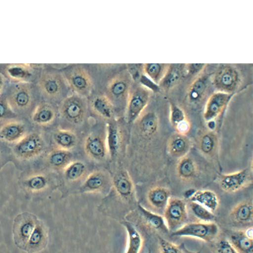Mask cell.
<instances>
[{
    "instance_id": "ab89813d",
    "label": "cell",
    "mask_w": 253,
    "mask_h": 253,
    "mask_svg": "<svg viewBox=\"0 0 253 253\" xmlns=\"http://www.w3.org/2000/svg\"><path fill=\"white\" fill-rule=\"evenodd\" d=\"M189 207L194 215L201 221L211 222L215 220L216 216L214 213L201 205L190 201Z\"/></svg>"
},
{
    "instance_id": "ffe728a7",
    "label": "cell",
    "mask_w": 253,
    "mask_h": 253,
    "mask_svg": "<svg viewBox=\"0 0 253 253\" xmlns=\"http://www.w3.org/2000/svg\"><path fill=\"white\" fill-rule=\"evenodd\" d=\"M122 143V134L117 122L114 119L107 125L106 147L110 158L114 159L118 155Z\"/></svg>"
},
{
    "instance_id": "6da1fadb",
    "label": "cell",
    "mask_w": 253,
    "mask_h": 253,
    "mask_svg": "<svg viewBox=\"0 0 253 253\" xmlns=\"http://www.w3.org/2000/svg\"><path fill=\"white\" fill-rule=\"evenodd\" d=\"M133 81L127 69L113 76L108 82L105 94L112 103L115 109L126 108Z\"/></svg>"
},
{
    "instance_id": "681fc988",
    "label": "cell",
    "mask_w": 253,
    "mask_h": 253,
    "mask_svg": "<svg viewBox=\"0 0 253 253\" xmlns=\"http://www.w3.org/2000/svg\"><path fill=\"white\" fill-rule=\"evenodd\" d=\"M147 253H152L151 251L149 250Z\"/></svg>"
},
{
    "instance_id": "ba28073f",
    "label": "cell",
    "mask_w": 253,
    "mask_h": 253,
    "mask_svg": "<svg viewBox=\"0 0 253 253\" xmlns=\"http://www.w3.org/2000/svg\"><path fill=\"white\" fill-rule=\"evenodd\" d=\"M87 109V98L75 93L63 99L59 105L61 115L68 122L75 125L84 121Z\"/></svg>"
},
{
    "instance_id": "4316f807",
    "label": "cell",
    "mask_w": 253,
    "mask_h": 253,
    "mask_svg": "<svg viewBox=\"0 0 253 253\" xmlns=\"http://www.w3.org/2000/svg\"><path fill=\"white\" fill-rule=\"evenodd\" d=\"M229 216L234 222L241 224L252 223L253 206L252 202L243 201L236 205L231 210Z\"/></svg>"
},
{
    "instance_id": "60d3db41",
    "label": "cell",
    "mask_w": 253,
    "mask_h": 253,
    "mask_svg": "<svg viewBox=\"0 0 253 253\" xmlns=\"http://www.w3.org/2000/svg\"><path fill=\"white\" fill-rule=\"evenodd\" d=\"M47 179L42 174H36L28 177L24 182L25 187L32 192L43 190L47 186Z\"/></svg>"
},
{
    "instance_id": "9a60e30c",
    "label": "cell",
    "mask_w": 253,
    "mask_h": 253,
    "mask_svg": "<svg viewBox=\"0 0 253 253\" xmlns=\"http://www.w3.org/2000/svg\"><path fill=\"white\" fill-rule=\"evenodd\" d=\"M112 183L119 199L124 203H127L130 208L134 190L132 180L128 172L124 169L119 171L114 175Z\"/></svg>"
},
{
    "instance_id": "836d02e7",
    "label": "cell",
    "mask_w": 253,
    "mask_h": 253,
    "mask_svg": "<svg viewBox=\"0 0 253 253\" xmlns=\"http://www.w3.org/2000/svg\"><path fill=\"white\" fill-rule=\"evenodd\" d=\"M227 239L239 253H253V239L244 230L232 231Z\"/></svg>"
},
{
    "instance_id": "277c9868",
    "label": "cell",
    "mask_w": 253,
    "mask_h": 253,
    "mask_svg": "<svg viewBox=\"0 0 253 253\" xmlns=\"http://www.w3.org/2000/svg\"><path fill=\"white\" fill-rule=\"evenodd\" d=\"M219 232L218 226L214 222H194L186 223L179 229L171 233V236L191 237L206 242H211L217 237Z\"/></svg>"
},
{
    "instance_id": "ee69618b",
    "label": "cell",
    "mask_w": 253,
    "mask_h": 253,
    "mask_svg": "<svg viewBox=\"0 0 253 253\" xmlns=\"http://www.w3.org/2000/svg\"><path fill=\"white\" fill-rule=\"evenodd\" d=\"M16 117V114L10 108L6 98L0 97V120L11 119Z\"/></svg>"
},
{
    "instance_id": "7a4b0ae2",
    "label": "cell",
    "mask_w": 253,
    "mask_h": 253,
    "mask_svg": "<svg viewBox=\"0 0 253 253\" xmlns=\"http://www.w3.org/2000/svg\"><path fill=\"white\" fill-rule=\"evenodd\" d=\"M152 93L150 89L140 83L133 84L126 108V121L128 124L135 122L144 111Z\"/></svg>"
},
{
    "instance_id": "7dc6e473",
    "label": "cell",
    "mask_w": 253,
    "mask_h": 253,
    "mask_svg": "<svg viewBox=\"0 0 253 253\" xmlns=\"http://www.w3.org/2000/svg\"><path fill=\"white\" fill-rule=\"evenodd\" d=\"M5 82V78L4 75L0 72V96L2 92Z\"/></svg>"
},
{
    "instance_id": "603a6c76",
    "label": "cell",
    "mask_w": 253,
    "mask_h": 253,
    "mask_svg": "<svg viewBox=\"0 0 253 253\" xmlns=\"http://www.w3.org/2000/svg\"><path fill=\"white\" fill-rule=\"evenodd\" d=\"M127 233V244L125 253H140L144 239L139 229L132 223L123 220L121 221Z\"/></svg>"
},
{
    "instance_id": "8d00e7d4",
    "label": "cell",
    "mask_w": 253,
    "mask_h": 253,
    "mask_svg": "<svg viewBox=\"0 0 253 253\" xmlns=\"http://www.w3.org/2000/svg\"><path fill=\"white\" fill-rule=\"evenodd\" d=\"M53 137L59 148L69 151L76 146L77 142L76 135L69 130H57L54 132Z\"/></svg>"
},
{
    "instance_id": "4fadbf2b",
    "label": "cell",
    "mask_w": 253,
    "mask_h": 253,
    "mask_svg": "<svg viewBox=\"0 0 253 253\" xmlns=\"http://www.w3.org/2000/svg\"><path fill=\"white\" fill-rule=\"evenodd\" d=\"M252 182V176L248 169L222 174L218 180L220 188L227 193L237 192L249 186Z\"/></svg>"
},
{
    "instance_id": "7bdbcfd3",
    "label": "cell",
    "mask_w": 253,
    "mask_h": 253,
    "mask_svg": "<svg viewBox=\"0 0 253 253\" xmlns=\"http://www.w3.org/2000/svg\"><path fill=\"white\" fill-rule=\"evenodd\" d=\"M216 253H239L227 239H222L215 244Z\"/></svg>"
},
{
    "instance_id": "c3c4849f",
    "label": "cell",
    "mask_w": 253,
    "mask_h": 253,
    "mask_svg": "<svg viewBox=\"0 0 253 253\" xmlns=\"http://www.w3.org/2000/svg\"><path fill=\"white\" fill-rule=\"evenodd\" d=\"M183 253H201L200 251H192L188 250L184 244H181Z\"/></svg>"
},
{
    "instance_id": "d4e9b609",
    "label": "cell",
    "mask_w": 253,
    "mask_h": 253,
    "mask_svg": "<svg viewBox=\"0 0 253 253\" xmlns=\"http://www.w3.org/2000/svg\"><path fill=\"white\" fill-rule=\"evenodd\" d=\"M209 86V78L202 75L197 78L191 84L187 93L188 102L193 105L200 103L204 98Z\"/></svg>"
},
{
    "instance_id": "ac0fdd59",
    "label": "cell",
    "mask_w": 253,
    "mask_h": 253,
    "mask_svg": "<svg viewBox=\"0 0 253 253\" xmlns=\"http://www.w3.org/2000/svg\"><path fill=\"white\" fill-rule=\"evenodd\" d=\"M40 64H11L5 69L6 75L16 83H30L33 76L34 69Z\"/></svg>"
},
{
    "instance_id": "7402d4cb",
    "label": "cell",
    "mask_w": 253,
    "mask_h": 253,
    "mask_svg": "<svg viewBox=\"0 0 253 253\" xmlns=\"http://www.w3.org/2000/svg\"><path fill=\"white\" fill-rule=\"evenodd\" d=\"M169 120L176 132L187 135L191 128V123L184 111L173 103L170 105Z\"/></svg>"
},
{
    "instance_id": "8fae6325",
    "label": "cell",
    "mask_w": 253,
    "mask_h": 253,
    "mask_svg": "<svg viewBox=\"0 0 253 253\" xmlns=\"http://www.w3.org/2000/svg\"><path fill=\"white\" fill-rule=\"evenodd\" d=\"M65 81L63 75L54 71H44L38 80L37 85L41 92L50 99L58 98L63 92Z\"/></svg>"
},
{
    "instance_id": "484cf974",
    "label": "cell",
    "mask_w": 253,
    "mask_h": 253,
    "mask_svg": "<svg viewBox=\"0 0 253 253\" xmlns=\"http://www.w3.org/2000/svg\"><path fill=\"white\" fill-rule=\"evenodd\" d=\"M185 64H169L165 75L159 86L165 90H169L175 86L185 73Z\"/></svg>"
},
{
    "instance_id": "f1b7e54d",
    "label": "cell",
    "mask_w": 253,
    "mask_h": 253,
    "mask_svg": "<svg viewBox=\"0 0 253 253\" xmlns=\"http://www.w3.org/2000/svg\"><path fill=\"white\" fill-rule=\"evenodd\" d=\"M137 120L139 130L143 136L149 138L157 132L159 121L155 112L144 111Z\"/></svg>"
},
{
    "instance_id": "30bf717a",
    "label": "cell",
    "mask_w": 253,
    "mask_h": 253,
    "mask_svg": "<svg viewBox=\"0 0 253 253\" xmlns=\"http://www.w3.org/2000/svg\"><path fill=\"white\" fill-rule=\"evenodd\" d=\"M44 148L41 136L36 132L25 135L14 147V152L19 158L30 160L40 155Z\"/></svg>"
},
{
    "instance_id": "d6986e66",
    "label": "cell",
    "mask_w": 253,
    "mask_h": 253,
    "mask_svg": "<svg viewBox=\"0 0 253 253\" xmlns=\"http://www.w3.org/2000/svg\"><path fill=\"white\" fill-rule=\"evenodd\" d=\"M84 149L88 157L96 161L103 160L108 153L106 142L95 134H90L86 137Z\"/></svg>"
},
{
    "instance_id": "44dd1931",
    "label": "cell",
    "mask_w": 253,
    "mask_h": 253,
    "mask_svg": "<svg viewBox=\"0 0 253 253\" xmlns=\"http://www.w3.org/2000/svg\"><path fill=\"white\" fill-rule=\"evenodd\" d=\"M170 197L169 190L161 186L150 189L146 196L149 205L155 211L163 212Z\"/></svg>"
},
{
    "instance_id": "b9f144b4",
    "label": "cell",
    "mask_w": 253,
    "mask_h": 253,
    "mask_svg": "<svg viewBox=\"0 0 253 253\" xmlns=\"http://www.w3.org/2000/svg\"><path fill=\"white\" fill-rule=\"evenodd\" d=\"M160 253H183L182 245H176L160 236L158 238Z\"/></svg>"
},
{
    "instance_id": "4dcf8cb0",
    "label": "cell",
    "mask_w": 253,
    "mask_h": 253,
    "mask_svg": "<svg viewBox=\"0 0 253 253\" xmlns=\"http://www.w3.org/2000/svg\"><path fill=\"white\" fill-rule=\"evenodd\" d=\"M25 125L18 122H9L0 129V138L7 142H17L26 134Z\"/></svg>"
},
{
    "instance_id": "f35d334b",
    "label": "cell",
    "mask_w": 253,
    "mask_h": 253,
    "mask_svg": "<svg viewBox=\"0 0 253 253\" xmlns=\"http://www.w3.org/2000/svg\"><path fill=\"white\" fill-rule=\"evenodd\" d=\"M86 170L85 165L82 162H71L64 169L65 178L69 181H76L81 179Z\"/></svg>"
},
{
    "instance_id": "e0dca14e",
    "label": "cell",
    "mask_w": 253,
    "mask_h": 253,
    "mask_svg": "<svg viewBox=\"0 0 253 253\" xmlns=\"http://www.w3.org/2000/svg\"><path fill=\"white\" fill-rule=\"evenodd\" d=\"M191 145V140L187 135L175 132L169 137L167 149L170 156L178 160L187 156Z\"/></svg>"
},
{
    "instance_id": "5b68a950",
    "label": "cell",
    "mask_w": 253,
    "mask_h": 253,
    "mask_svg": "<svg viewBox=\"0 0 253 253\" xmlns=\"http://www.w3.org/2000/svg\"><path fill=\"white\" fill-rule=\"evenodd\" d=\"M66 83L74 93L87 98L93 87L92 78L88 70L81 65L70 69L63 75Z\"/></svg>"
},
{
    "instance_id": "74e56055",
    "label": "cell",
    "mask_w": 253,
    "mask_h": 253,
    "mask_svg": "<svg viewBox=\"0 0 253 253\" xmlns=\"http://www.w3.org/2000/svg\"><path fill=\"white\" fill-rule=\"evenodd\" d=\"M169 65V64H143V73L154 83L159 85L165 75Z\"/></svg>"
},
{
    "instance_id": "5bb4252c",
    "label": "cell",
    "mask_w": 253,
    "mask_h": 253,
    "mask_svg": "<svg viewBox=\"0 0 253 253\" xmlns=\"http://www.w3.org/2000/svg\"><path fill=\"white\" fill-rule=\"evenodd\" d=\"M233 94L216 91L211 95L206 102L203 112L205 121H214L220 116L224 111Z\"/></svg>"
},
{
    "instance_id": "d6a6232c",
    "label": "cell",
    "mask_w": 253,
    "mask_h": 253,
    "mask_svg": "<svg viewBox=\"0 0 253 253\" xmlns=\"http://www.w3.org/2000/svg\"><path fill=\"white\" fill-rule=\"evenodd\" d=\"M189 200L201 205L213 213L217 210L219 204L217 195L210 190L195 191Z\"/></svg>"
},
{
    "instance_id": "9c48e42d",
    "label": "cell",
    "mask_w": 253,
    "mask_h": 253,
    "mask_svg": "<svg viewBox=\"0 0 253 253\" xmlns=\"http://www.w3.org/2000/svg\"><path fill=\"white\" fill-rule=\"evenodd\" d=\"M163 217L170 233L181 228L188 219L187 205L177 197H170L164 211Z\"/></svg>"
},
{
    "instance_id": "1f68e13d",
    "label": "cell",
    "mask_w": 253,
    "mask_h": 253,
    "mask_svg": "<svg viewBox=\"0 0 253 253\" xmlns=\"http://www.w3.org/2000/svg\"><path fill=\"white\" fill-rule=\"evenodd\" d=\"M55 116V111L51 104L42 102L34 109L32 115V120L36 125L44 126L52 123Z\"/></svg>"
},
{
    "instance_id": "f6af8a7d",
    "label": "cell",
    "mask_w": 253,
    "mask_h": 253,
    "mask_svg": "<svg viewBox=\"0 0 253 253\" xmlns=\"http://www.w3.org/2000/svg\"><path fill=\"white\" fill-rule=\"evenodd\" d=\"M126 69L130 75L133 82L140 81L143 75V64H126Z\"/></svg>"
},
{
    "instance_id": "3957f363",
    "label": "cell",
    "mask_w": 253,
    "mask_h": 253,
    "mask_svg": "<svg viewBox=\"0 0 253 253\" xmlns=\"http://www.w3.org/2000/svg\"><path fill=\"white\" fill-rule=\"evenodd\" d=\"M124 220L134 225L141 224L151 230L164 233H169L163 216L148 210L140 203H138L135 209L126 216Z\"/></svg>"
},
{
    "instance_id": "52a82bcc",
    "label": "cell",
    "mask_w": 253,
    "mask_h": 253,
    "mask_svg": "<svg viewBox=\"0 0 253 253\" xmlns=\"http://www.w3.org/2000/svg\"><path fill=\"white\" fill-rule=\"evenodd\" d=\"M241 82L239 72L230 64H221L211 78V83L217 91L234 94Z\"/></svg>"
},
{
    "instance_id": "8992f818",
    "label": "cell",
    "mask_w": 253,
    "mask_h": 253,
    "mask_svg": "<svg viewBox=\"0 0 253 253\" xmlns=\"http://www.w3.org/2000/svg\"><path fill=\"white\" fill-rule=\"evenodd\" d=\"M38 218L35 214L28 211L21 212L15 217L12 237L13 242L18 249L24 250Z\"/></svg>"
},
{
    "instance_id": "d590c367",
    "label": "cell",
    "mask_w": 253,
    "mask_h": 253,
    "mask_svg": "<svg viewBox=\"0 0 253 253\" xmlns=\"http://www.w3.org/2000/svg\"><path fill=\"white\" fill-rule=\"evenodd\" d=\"M73 155L69 150L58 148L52 150L47 157L50 166L57 169H64L71 162Z\"/></svg>"
},
{
    "instance_id": "cb8c5ba5",
    "label": "cell",
    "mask_w": 253,
    "mask_h": 253,
    "mask_svg": "<svg viewBox=\"0 0 253 253\" xmlns=\"http://www.w3.org/2000/svg\"><path fill=\"white\" fill-rule=\"evenodd\" d=\"M90 106L92 111L98 116L109 121L113 119L115 109L105 94L94 97L90 102Z\"/></svg>"
},
{
    "instance_id": "83f0119b",
    "label": "cell",
    "mask_w": 253,
    "mask_h": 253,
    "mask_svg": "<svg viewBox=\"0 0 253 253\" xmlns=\"http://www.w3.org/2000/svg\"><path fill=\"white\" fill-rule=\"evenodd\" d=\"M107 178L104 172L96 170L86 177L81 186V191L85 193H94L102 191L107 184Z\"/></svg>"
},
{
    "instance_id": "bcb514c9",
    "label": "cell",
    "mask_w": 253,
    "mask_h": 253,
    "mask_svg": "<svg viewBox=\"0 0 253 253\" xmlns=\"http://www.w3.org/2000/svg\"><path fill=\"white\" fill-rule=\"evenodd\" d=\"M205 64H186L185 65V73L191 76L198 75L206 67Z\"/></svg>"
},
{
    "instance_id": "7c38bea8",
    "label": "cell",
    "mask_w": 253,
    "mask_h": 253,
    "mask_svg": "<svg viewBox=\"0 0 253 253\" xmlns=\"http://www.w3.org/2000/svg\"><path fill=\"white\" fill-rule=\"evenodd\" d=\"M16 83L6 97L10 108L15 113L29 109L33 100L30 83Z\"/></svg>"
},
{
    "instance_id": "2e32d148",
    "label": "cell",
    "mask_w": 253,
    "mask_h": 253,
    "mask_svg": "<svg viewBox=\"0 0 253 253\" xmlns=\"http://www.w3.org/2000/svg\"><path fill=\"white\" fill-rule=\"evenodd\" d=\"M48 241V228L43 221L38 218L24 251L27 253H40L46 248Z\"/></svg>"
},
{
    "instance_id": "e575fe53",
    "label": "cell",
    "mask_w": 253,
    "mask_h": 253,
    "mask_svg": "<svg viewBox=\"0 0 253 253\" xmlns=\"http://www.w3.org/2000/svg\"><path fill=\"white\" fill-rule=\"evenodd\" d=\"M176 172L180 179L190 181L196 176L198 167L192 158L186 156L178 159L176 166Z\"/></svg>"
},
{
    "instance_id": "f546056e",
    "label": "cell",
    "mask_w": 253,
    "mask_h": 253,
    "mask_svg": "<svg viewBox=\"0 0 253 253\" xmlns=\"http://www.w3.org/2000/svg\"><path fill=\"white\" fill-rule=\"evenodd\" d=\"M198 147L203 155L209 158L214 156L218 147V139L216 133L210 130L204 131L199 138Z\"/></svg>"
}]
</instances>
